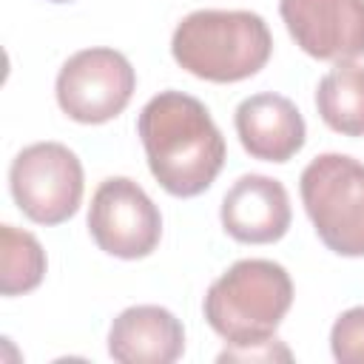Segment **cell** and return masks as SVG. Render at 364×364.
I'll return each mask as SVG.
<instances>
[{
  "label": "cell",
  "mask_w": 364,
  "mask_h": 364,
  "mask_svg": "<svg viewBox=\"0 0 364 364\" xmlns=\"http://www.w3.org/2000/svg\"><path fill=\"white\" fill-rule=\"evenodd\" d=\"M88 230L97 247L108 256L145 259L159 245L162 216L134 179L111 176L91 196Z\"/></svg>",
  "instance_id": "obj_7"
},
{
  "label": "cell",
  "mask_w": 364,
  "mask_h": 364,
  "mask_svg": "<svg viewBox=\"0 0 364 364\" xmlns=\"http://www.w3.org/2000/svg\"><path fill=\"white\" fill-rule=\"evenodd\" d=\"M330 350L338 364H364V307H350L336 318Z\"/></svg>",
  "instance_id": "obj_14"
},
{
  "label": "cell",
  "mask_w": 364,
  "mask_h": 364,
  "mask_svg": "<svg viewBox=\"0 0 364 364\" xmlns=\"http://www.w3.org/2000/svg\"><path fill=\"white\" fill-rule=\"evenodd\" d=\"M299 182L318 239L338 256H364V162L347 154H321Z\"/></svg>",
  "instance_id": "obj_4"
},
{
  "label": "cell",
  "mask_w": 364,
  "mask_h": 364,
  "mask_svg": "<svg viewBox=\"0 0 364 364\" xmlns=\"http://www.w3.org/2000/svg\"><path fill=\"white\" fill-rule=\"evenodd\" d=\"M316 108L327 128L344 136H364V65L344 60L316 88Z\"/></svg>",
  "instance_id": "obj_12"
},
{
  "label": "cell",
  "mask_w": 364,
  "mask_h": 364,
  "mask_svg": "<svg viewBox=\"0 0 364 364\" xmlns=\"http://www.w3.org/2000/svg\"><path fill=\"white\" fill-rule=\"evenodd\" d=\"M293 304L290 273L270 259L230 264L205 293V318L228 344L270 338Z\"/></svg>",
  "instance_id": "obj_3"
},
{
  "label": "cell",
  "mask_w": 364,
  "mask_h": 364,
  "mask_svg": "<svg viewBox=\"0 0 364 364\" xmlns=\"http://www.w3.org/2000/svg\"><path fill=\"white\" fill-rule=\"evenodd\" d=\"M51 3H71V0H51Z\"/></svg>",
  "instance_id": "obj_16"
},
{
  "label": "cell",
  "mask_w": 364,
  "mask_h": 364,
  "mask_svg": "<svg viewBox=\"0 0 364 364\" xmlns=\"http://www.w3.org/2000/svg\"><path fill=\"white\" fill-rule=\"evenodd\" d=\"M9 185L17 208L31 222L60 225L82 202V165L63 142H34L14 156Z\"/></svg>",
  "instance_id": "obj_5"
},
{
  "label": "cell",
  "mask_w": 364,
  "mask_h": 364,
  "mask_svg": "<svg viewBox=\"0 0 364 364\" xmlns=\"http://www.w3.org/2000/svg\"><path fill=\"white\" fill-rule=\"evenodd\" d=\"M154 179L171 196H199L225 165V136L205 102L185 91H159L136 119Z\"/></svg>",
  "instance_id": "obj_1"
},
{
  "label": "cell",
  "mask_w": 364,
  "mask_h": 364,
  "mask_svg": "<svg viewBox=\"0 0 364 364\" xmlns=\"http://www.w3.org/2000/svg\"><path fill=\"white\" fill-rule=\"evenodd\" d=\"M273 51L267 23L253 11L199 9L171 37L173 60L208 82H239L259 74Z\"/></svg>",
  "instance_id": "obj_2"
},
{
  "label": "cell",
  "mask_w": 364,
  "mask_h": 364,
  "mask_svg": "<svg viewBox=\"0 0 364 364\" xmlns=\"http://www.w3.org/2000/svg\"><path fill=\"white\" fill-rule=\"evenodd\" d=\"M279 14L296 46L316 60L364 54V0H282Z\"/></svg>",
  "instance_id": "obj_8"
},
{
  "label": "cell",
  "mask_w": 364,
  "mask_h": 364,
  "mask_svg": "<svg viewBox=\"0 0 364 364\" xmlns=\"http://www.w3.org/2000/svg\"><path fill=\"white\" fill-rule=\"evenodd\" d=\"M242 148L253 159L264 162H287L304 148V119L299 108L273 91L253 94L239 102L233 117Z\"/></svg>",
  "instance_id": "obj_10"
},
{
  "label": "cell",
  "mask_w": 364,
  "mask_h": 364,
  "mask_svg": "<svg viewBox=\"0 0 364 364\" xmlns=\"http://www.w3.org/2000/svg\"><path fill=\"white\" fill-rule=\"evenodd\" d=\"M290 196L284 185L264 173L239 176L222 199V228L245 245L279 242L290 228Z\"/></svg>",
  "instance_id": "obj_9"
},
{
  "label": "cell",
  "mask_w": 364,
  "mask_h": 364,
  "mask_svg": "<svg viewBox=\"0 0 364 364\" xmlns=\"http://www.w3.org/2000/svg\"><path fill=\"white\" fill-rule=\"evenodd\" d=\"M136 88L134 65L114 48H82L71 54L57 74V102L65 117L82 125H100L125 111Z\"/></svg>",
  "instance_id": "obj_6"
},
{
  "label": "cell",
  "mask_w": 364,
  "mask_h": 364,
  "mask_svg": "<svg viewBox=\"0 0 364 364\" xmlns=\"http://www.w3.org/2000/svg\"><path fill=\"white\" fill-rule=\"evenodd\" d=\"M46 276V250L34 233L14 225L0 228V293L20 296L34 290Z\"/></svg>",
  "instance_id": "obj_13"
},
{
  "label": "cell",
  "mask_w": 364,
  "mask_h": 364,
  "mask_svg": "<svg viewBox=\"0 0 364 364\" xmlns=\"http://www.w3.org/2000/svg\"><path fill=\"white\" fill-rule=\"evenodd\" d=\"M219 361H293V353L287 350L284 341L279 338H264V341H253V344H228L219 353Z\"/></svg>",
  "instance_id": "obj_15"
},
{
  "label": "cell",
  "mask_w": 364,
  "mask_h": 364,
  "mask_svg": "<svg viewBox=\"0 0 364 364\" xmlns=\"http://www.w3.org/2000/svg\"><path fill=\"white\" fill-rule=\"evenodd\" d=\"M185 353L182 321L159 304L122 310L108 330V355L119 364H171Z\"/></svg>",
  "instance_id": "obj_11"
}]
</instances>
